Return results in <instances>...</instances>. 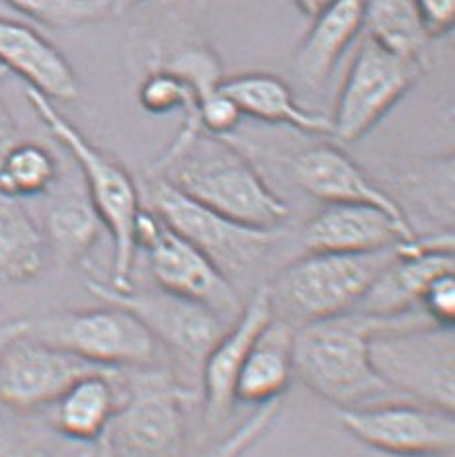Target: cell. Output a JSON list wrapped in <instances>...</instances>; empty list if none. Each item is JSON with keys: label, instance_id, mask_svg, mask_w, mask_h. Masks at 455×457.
<instances>
[{"label": "cell", "instance_id": "obj_1", "mask_svg": "<svg viewBox=\"0 0 455 457\" xmlns=\"http://www.w3.org/2000/svg\"><path fill=\"white\" fill-rule=\"evenodd\" d=\"M401 317L350 311L305 323L294 337V373L338 411L368 407L389 397L393 391L371 366L369 340Z\"/></svg>", "mask_w": 455, "mask_h": 457}, {"label": "cell", "instance_id": "obj_2", "mask_svg": "<svg viewBox=\"0 0 455 457\" xmlns=\"http://www.w3.org/2000/svg\"><path fill=\"white\" fill-rule=\"evenodd\" d=\"M151 172L192 200L248 227L277 228L289 215L285 202L243 153L210 133H200L172 157H161Z\"/></svg>", "mask_w": 455, "mask_h": 457}, {"label": "cell", "instance_id": "obj_3", "mask_svg": "<svg viewBox=\"0 0 455 457\" xmlns=\"http://www.w3.org/2000/svg\"><path fill=\"white\" fill-rule=\"evenodd\" d=\"M26 96L44 126L61 143V147L70 153L85 176L88 200L95 205L113 243L112 279L108 284L118 292H128L133 287L131 276L137 254L136 231L143 210L136 182L118 161L92 145L87 135L69 121L49 98L29 87H26Z\"/></svg>", "mask_w": 455, "mask_h": 457}, {"label": "cell", "instance_id": "obj_4", "mask_svg": "<svg viewBox=\"0 0 455 457\" xmlns=\"http://www.w3.org/2000/svg\"><path fill=\"white\" fill-rule=\"evenodd\" d=\"M369 358L393 393L455 412V328L412 311L371 337Z\"/></svg>", "mask_w": 455, "mask_h": 457}, {"label": "cell", "instance_id": "obj_5", "mask_svg": "<svg viewBox=\"0 0 455 457\" xmlns=\"http://www.w3.org/2000/svg\"><path fill=\"white\" fill-rule=\"evenodd\" d=\"M393 248L366 254L307 253L268 286L272 303L303 323L350 313L393 258Z\"/></svg>", "mask_w": 455, "mask_h": 457}, {"label": "cell", "instance_id": "obj_6", "mask_svg": "<svg viewBox=\"0 0 455 457\" xmlns=\"http://www.w3.org/2000/svg\"><path fill=\"white\" fill-rule=\"evenodd\" d=\"M28 320L29 337L102 368H141L157 358L159 352V342L151 330L118 305L63 311Z\"/></svg>", "mask_w": 455, "mask_h": 457}, {"label": "cell", "instance_id": "obj_7", "mask_svg": "<svg viewBox=\"0 0 455 457\" xmlns=\"http://www.w3.org/2000/svg\"><path fill=\"white\" fill-rule=\"evenodd\" d=\"M194 391L162 373H145L102 436L100 457H178L186 440V404Z\"/></svg>", "mask_w": 455, "mask_h": 457}, {"label": "cell", "instance_id": "obj_8", "mask_svg": "<svg viewBox=\"0 0 455 457\" xmlns=\"http://www.w3.org/2000/svg\"><path fill=\"white\" fill-rule=\"evenodd\" d=\"M149 210L229 278L252 268L270 253L277 228H256L217 213L192 200L164 179H154L149 190Z\"/></svg>", "mask_w": 455, "mask_h": 457}, {"label": "cell", "instance_id": "obj_9", "mask_svg": "<svg viewBox=\"0 0 455 457\" xmlns=\"http://www.w3.org/2000/svg\"><path fill=\"white\" fill-rule=\"evenodd\" d=\"M424 72L420 57L399 55L366 36L340 88L333 135L344 143L364 137Z\"/></svg>", "mask_w": 455, "mask_h": 457}, {"label": "cell", "instance_id": "obj_10", "mask_svg": "<svg viewBox=\"0 0 455 457\" xmlns=\"http://www.w3.org/2000/svg\"><path fill=\"white\" fill-rule=\"evenodd\" d=\"M137 251L147 253L154 282L161 289L211 309L231 320L241 313L229 278L192 243L170 228L151 210H141L136 231Z\"/></svg>", "mask_w": 455, "mask_h": 457}, {"label": "cell", "instance_id": "obj_11", "mask_svg": "<svg viewBox=\"0 0 455 457\" xmlns=\"http://www.w3.org/2000/svg\"><path fill=\"white\" fill-rule=\"evenodd\" d=\"M87 287L104 303L128 309L151 330L159 345L167 346L180 360L198 368V371L208 352L229 327L211 309L164 292L161 287L151 292H136L133 287L128 292H118L95 276L87 278Z\"/></svg>", "mask_w": 455, "mask_h": 457}, {"label": "cell", "instance_id": "obj_12", "mask_svg": "<svg viewBox=\"0 0 455 457\" xmlns=\"http://www.w3.org/2000/svg\"><path fill=\"white\" fill-rule=\"evenodd\" d=\"M338 420L356 440L391 457H446L455 445V412L420 403L343 409Z\"/></svg>", "mask_w": 455, "mask_h": 457}, {"label": "cell", "instance_id": "obj_13", "mask_svg": "<svg viewBox=\"0 0 455 457\" xmlns=\"http://www.w3.org/2000/svg\"><path fill=\"white\" fill-rule=\"evenodd\" d=\"M110 370L46 345L26 330L0 354V404L22 412L47 407L80 378Z\"/></svg>", "mask_w": 455, "mask_h": 457}, {"label": "cell", "instance_id": "obj_14", "mask_svg": "<svg viewBox=\"0 0 455 457\" xmlns=\"http://www.w3.org/2000/svg\"><path fill=\"white\" fill-rule=\"evenodd\" d=\"M455 272V237L451 231L401 241L354 311L374 317H399L418 309L434 279Z\"/></svg>", "mask_w": 455, "mask_h": 457}, {"label": "cell", "instance_id": "obj_15", "mask_svg": "<svg viewBox=\"0 0 455 457\" xmlns=\"http://www.w3.org/2000/svg\"><path fill=\"white\" fill-rule=\"evenodd\" d=\"M272 319L274 303L270 287L261 286L202 361V397L205 419L210 422H219L229 414L235 404L236 378H239L248 350Z\"/></svg>", "mask_w": 455, "mask_h": 457}, {"label": "cell", "instance_id": "obj_16", "mask_svg": "<svg viewBox=\"0 0 455 457\" xmlns=\"http://www.w3.org/2000/svg\"><path fill=\"white\" fill-rule=\"evenodd\" d=\"M410 223L361 204H327L303 228L307 253L366 254L385 251L415 237Z\"/></svg>", "mask_w": 455, "mask_h": 457}, {"label": "cell", "instance_id": "obj_17", "mask_svg": "<svg viewBox=\"0 0 455 457\" xmlns=\"http://www.w3.org/2000/svg\"><path fill=\"white\" fill-rule=\"evenodd\" d=\"M294 179L299 188L325 204H361L410 223L397 200L381 190L344 151L333 145H318L297 154Z\"/></svg>", "mask_w": 455, "mask_h": 457}, {"label": "cell", "instance_id": "obj_18", "mask_svg": "<svg viewBox=\"0 0 455 457\" xmlns=\"http://www.w3.org/2000/svg\"><path fill=\"white\" fill-rule=\"evenodd\" d=\"M0 65L51 102H75L79 79L67 57L26 24L0 16Z\"/></svg>", "mask_w": 455, "mask_h": 457}, {"label": "cell", "instance_id": "obj_19", "mask_svg": "<svg viewBox=\"0 0 455 457\" xmlns=\"http://www.w3.org/2000/svg\"><path fill=\"white\" fill-rule=\"evenodd\" d=\"M221 88L243 116L276 126H287L307 135H333V121L325 113L305 110L285 80L268 72H248L223 79Z\"/></svg>", "mask_w": 455, "mask_h": 457}, {"label": "cell", "instance_id": "obj_20", "mask_svg": "<svg viewBox=\"0 0 455 457\" xmlns=\"http://www.w3.org/2000/svg\"><path fill=\"white\" fill-rule=\"evenodd\" d=\"M121 371H96L80 378L54 403V424L65 438L82 444L102 440L126 399L120 386Z\"/></svg>", "mask_w": 455, "mask_h": 457}, {"label": "cell", "instance_id": "obj_21", "mask_svg": "<svg viewBox=\"0 0 455 457\" xmlns=\"http://www.w3.org/2000/svg\"><path fill=\"white\" fill-rule=\"evenodd\" d=\"M295 330L282 319H272L252 342L235 386V401L266 404L284 399L294 373Z\"/></svg>", "mask_w": 455, "mask_h": 457}, {"label": "cell", "instance_id": "obj_22", "mask_svg": "<svg viewBox=\"0 0 455 457\" xmlns=\"http://www.w3.org/2000/svg\"><path fill=\"white\" fill-rule=\"evenodd\" d=\"M366 0H333L315 20L295 55L307 85L320 87L364 28Z\"/></svg>", "mask_w": 455, "mask_h": 457}, {"label": "cell", "instance_id": "obj_23", "mask_svg": "<svg viewBox=\"0 0 455 457\" xmlns=\"http://www.w3.org/2000/svg\"><path fill=\"white\" fill-rule=\"evenodd\" d=\"M164 69L188 80L198 96L200 123L203 133L225 137L239 128L243 113L221 88L223 71L219 59L208 47H188L176 54Z\"/></svg>", "mask_w": 455, "mask_h": 457}, {"label": "cell", "instance_id": "obj_24", "mask_svg": "<svg viewBox=\"0 0 455 457\" xmlns=\"http://www.w3.org/2000/svg\"><path fill=\"white\" fill-rule=\"evenodd\" d=\"M46 237L22 202L0 192V279L32 282L44 270Z\"/></svg>", "mask_w": 455, "mask_h": 457}, {"label": "cell", "instance_id": "obj_25", "mask_svg": "<svg viewBox=\"0 0 455 457\" xmlns=\"http://www.w3.org/2000/svg\"><path fill=\"white\" fill-rule=\"evenodd\" d=\"M104 227L87 194L67 192L51 202L46 213V243L61 262L85 261Z\"/></svg>", "mask_w": 455, "mask_h": 457}, {"label": "cell", "instance_id": "obj_26", "mask_svg": "<svg viewBox=\"0 0 455 457\" xmlns=\"http://www.w3.org/2000/svg\"><path fill=\"white\" fill-rule=\"evenodd\" d=\"M364 28L368 37L399 55L420 57L426 44L412 0H366Z\"/></svg>", "mask_w": 455, "mask_h": 457}, {"label": "cell", "instance_id": "obj_27", "mask_svg": "<svg viewBox=\"0 0 455 457\" xmlns=\"http://www.w3.org/2000/svg\"><path fill=\"white\" fill-rule=\"evenodd\" d=\"M57 179V159L47 147L34 141H20L0 164V192L16 200L47 194Z\"/></svg>", "mask_w": 455, "mask_h": 457}, {"label": "cell", "instance_id": "obj_28", "mask_svg": "<svg viewBox=\"0 0 455 457\" xmlns=\"http://www.w3.org/2000/svg\"><path fill=\"white\" fill-rule=\"evenodd\" d=\"M34 22L63 29L95 24L113 14L112 0H4Z\"/></svg>", "mask_w": 455, "mask_h": 457}, {"label": "cell", "instance_id": "obj_29", "mask_svg": "<svg viewBox=\"0 0 455 457\" xmlns=\"http://www.w3.org/2000/svg\"><path fill=\"white\" fill-rule=\"evenodd\" d=\"M284 399H276L261 404L251 417H246L231 434L223 438L215 448L203 457H243L262 436L272 428L277 414L282 412Z\"/></svg>", "mask_w": 455, "mask_h": 457}, {"label": "cell", "instance_id": "obj_30", "mask_svg": "<svg viewBox=\"0 0 455 457\" xmlns=\"http://www.w3.org/2000/svg\"><path fill=\"white\" fill-rule=\"evenodd\" d=\"M418 309L434 327L455 328V272L438 276L424 289Z\"/></svg>", "mask_w": 455, "mask_h": 457}, {"label": "cell", "instance_id": "obj_31", "mask_svg": "<svg viewBox=\"0 0 455 457\" xmlns=\"http://www.w3.org/2000/svg\"><path fill=\"white\" fill-rule=\"evenodd\" d=\"M426 39L451 34L455 26V0H412Z\"/></svg>", "mask_w": 455, "mask_h": 457}, {"label": "cell", "instance_id": "obj_32", "mask_svg": "<svg viewBox=\"0 0 455 457\" xmlns=\"http://www.w3.org/2000/svg\"><path fill=\"white\" fill-rule=\"evenodd\" d=\"M20 141H24L22 133H20L16 120L12 113H10L4 100L0 98V164H3L6 154L12 151Z\"/></svg>", "mask_w": 455, "mask_h": 457}, {"label": "cell", "instance_id": "obj_33", "mask_svg": "<svg viewBox=\"0 0 455 457\" xmlns=\"http://www.w3.org/2000/svg\"><path fill=\"white\" fill-rule=\"evenodd\" d=\"M0 457H54V453L36 442L0 436Z\"/></svg>", "mask_w": 455, "mask_h": 457}, {"label": "cell", "instance_id": "obj_34", "mask_svg": "<svg viewBox=\"0 0 455 457\" xmlns=\"http://www.w3.org/2000/svg\"><path fill=\"white\" fill-rule=\"evenodd\" d=\"M29 327L28 319H18V320H8V323L0 325V354H3L4 348L12 342L16 337L24 335Z\"/></svg>", "mask_w": 455, "mask_h": 457}, {"label": "cell", "instance_id": "obj_35", "mask_svg": "<svg viewBox=\"0 0 455 457\" xmlns=\"http://www.w3.org/2000/svg\"><path fill=\"white\" fill-rule=\"evenodd\" d=\"M333 3V0H295V4H297V8L302 10V12L307 16V18H311V20H315L320 12H323V10Z\"/></svg>", "mask_w": 455, "mask_h": 457}, {"label": "cell", "instance_id": "obj_36", "mask_svg": "<svg viewBox=\"0 0 455 457\" xmlns=\"http://www.w3.org/2000/svg\"><path fill=\"white\" fill-rule=\"evenodd\" d=\"M139 3H143V0H112V10L113 14H121Z\"/></svg>", "mask_w": 455, "mask_h": 457}, {"label": "cell", "instance_id": "obj_37", "mask_svg": "<svg viewBox=\"0 0 455 457\" xmlns=\"http://www.w3.org/2000/svg\"><path fill=\"white\" fill-rule=\"evenodd\" d=\"M8 75H10V72H8L3 65H0V85H3V82L6 80V77H8Z\"/></svg>", "mask_w": 455, "mask_h": 457}, {"label": "cell", "instance_id": "obj_38", "mask_svg": "<svg viewBox=\"0 0 455 457\" xmlns=\"http://www.w3.org/2000/svg\"><path fill=\"white\" fill-rule=\"evenodd\" d=\"M77 457H96V452H95V450H87V452H82V453H79Z\"/></svg>", "mask_w": 455, "mask_h": 457}, {"label": "cell", "instance_id": "obj_39", "mask_svg": "<svg viewBox=\"0 0 455 457\" xmlns=\"http://www.w3.org/2000/svg\"><path fill=\"white\" fill-rule=\"evenodd\" d=\"M428 457H443V455H428Z\"/></svg>", "mask_w": 455, "mask_h": 457}]
</instances>
